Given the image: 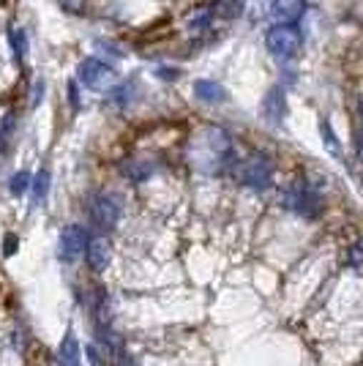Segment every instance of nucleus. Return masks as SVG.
I'll list each match as a JSON object with an SVG mask.
<instances>
[{
  "instance_id": "f257e3e1",
  "label": "nucleus",
  "mask_w": 363,
  "mask_h": 366,
  "mask_svg": "<svg viewBox=\"0 0 363 366\" xmlns=\"http://www.w3.org/2000/svg\"><path fill=\"white\" fill-rule=\"evenodd\" d=\"M192 162L197 164L202 172H232L235 162H238V153L232 148V139L224 129L211 126V129H202L194 142H192Z\"/></svg>"
},
{
  "instance_id": "f03ea898",
  "label": "nucleus",
  "mask_w": 363,
  "mask_h": 366,
  "mask_svg": "<svg viewBox=\"0 0 363 366\" xmlns=\"http://www.w3.org/2000/svg\"><path fill=\"white\" fill-rule=\"evenodd\" d=\"M301 44L303 33L298 28V22H292V25H273L271 31L265 33V46H268V52H271L273 58H279V61L295 58L301 52Z\"/></svg>"
},
{
  "instance_id": "7ed1b4c3",
  "label": "nucleus",
  "mask_w": 363,
  "mask_h": 366,
  "mask_svg": "<svg viewBox=\"0 0 363 366\" xmlns=\"http://www.w3.org/2000/svg\"><path fill=\"white\" fill-rule=\"evenodd\" d=\"M232 175L243 183V186H249V189H268L271 186V178H273V167L271 162H268V156H262V153H254V156H249V159H238L235 162V167H232Z\"/></svg>"
},
{
  "instance_id": "20e7f679",
  "label": "nucleus",
  "mask_w": 363,
  "mask_h": 366,
  "mask_svg": "<svg viewBox=\"0 0 363 366\" xmlns=\"http://www.w3.org/2000/svg\"><path fill=\"white\" fill-rule=\"evenodd\" d=\"M76 79L91 91H112L118 85L115 69L101 58H85L76 69Z\"/></svg>"
},
{
  "instance_id": "39448f33",
  "label": "nucleus",
  "mask_w": 363,
  "mask_h": 366,
  "mask_svg": "<svg viewBox=\"0 0 363 366\" xmlns=\"http://www.w3.org/2000/svg\"><path fill=\"white\" fill-rule=\"evenodd\" d=\"M284 205L292 214L303 216V219H317L322 214V197L317 194V189H312L306 181L292 183L284 194Z\"/></svg>"
},
{
  "instance_id": "423d86ee",
  "label": "nucleus",
  "mask_w": 363,
  "mask_h": 366,
  "mask_svg": "<svg viewBox=\"0 0 363 366\" xmlns=\"http://www.w3.org/2000/svg\"><path fill=\"white\" fill-rule=\"evenodd\" d=\"M91 214L99 227L112 229L118 224V219H121V199L115 197V194H99V197L93 199Z\"/></svg>"
},
{
  "instance_id": "0eeeda50",
  "label": "nucleus",
  "mask_w": 363,
  "mask_h": 366,
  "mask_svg": "<svg viewBox=\"0 0 363 366\" xmlns=\"http://www.w3.org/2000/svg\"><path fill=\"white\" fill-rule=\"evenodd\" d=\"M88 229L82 227V224H66L61 232V257L66 262H71L76 259L82 252H85V246H88Z\"/></svg>"
},
{
  "instance_id": "6e6552de",
  "label": "nucleus",
  "mask_w": 363,
  "mask_h": 366,
  "mask_svg": "<svg viewBox=\"0 0 363 366\" xmlns=\"http://www.w3.org/2000/svg\"><path fill=\"white\" fill-rule=\"evenodd\" d=\"M306 3L303 0H271L268 11H271L273 25H292L303 16Z\"/></svg>"
},
{
  "instance_id": "1a4fd4ad",
  "label": "nucleus",
  "mask_w": 363,
  "mask_h": 366,
  "mask_svg": "<svg viewBox=\"0 0 363 366\" xmlns=\"http://www.w3.org/2000/svg\"><path fill=\"white\" fill-rule=\"evenodd\" d=\"M262 115H265V121L271 123V126H279V123L284 121V115H287V96H284L282 85H276V88L268 91L265 102H262Z\"/></svg>"
},
{
  "instance_id": "9d476101",
  "label": "nucleus",
  "mask_w": 363,
  "mask_h": 366,
  "mask_svg": "<svg viewBox=\"0 0 363 366\" xmlns=\"http://www.w3.org/2000/svg\"><path fill=\"white\" fill-rule=\"evenodd\" d=\"M58 364L61 366H82V347H79V339L74 336L71 328L66 331L61 347H58Z\"/></svg>"
},
{
  "instance_id": "9b49d317",
  "label": "nucleus",
  "mask_w": 363,
  "mask_h": 366,
  "mask_svg": "<svg viewBox=\"0 0 363 366\" xmlns=\"http://www.w3.org/2000/svg\"><path fill=\"white\" fill-rule=\"evenodd\" d=\"M85 254H88V265H91L93 271H104L106 265H109V241H104V238H88Z\"/></svg>"
},
{
  "instance_id": "f8f14e48",
  "label": "nucleus",
  "mask_w": 363,
  "mask_h": 366,
  "mask_svg": "<svg viewBox=\"0 0 363 366\" xmlns=\"http://www.w3.org/2000/svg\"><path fill=\"white\" fill-rule=\"evenodd\" d=\"M194 96L205 104H222L227 99V91L219 85V82H211V79H197L194 82Z\"/></svg>"
},
{
  "instance_id": "ddd939ff",
  "label": "nucleus",
  "mask_w": 363,
  "mask_h": 366,
  "mask_svg": "<svg viewBox=\"0 0 363 366\" xmlns=\"http://www.w3.org/2000/svg\"><path fill=\"white\" fill-rule=\"evenodd\" d=\"M213 16H216V6H202V9H197V11H192V14L186 16V28L192 33L208 31L213 25Z\"/></svg>"
},
{
  "instance_id": "4468645a",
  "label": "nucleus",
  "mask_w": 363,
  "mask_h": 366,
  "mask_svg": "<svg viewBox=\"0 0 363 366\" xmlns=\"http://www.w3.org/2000/svg\"><path fill=\"white\" fill-rule=\"evenodd\" d=\"M153 169H156V167H153V162H142V159H139V162L126 164V167H123V175H126L129 181L142 183V181H148V178H151Z\"/></svg>"
},
{
  "instance_id": "2eb2a0df",
  "label": "nucleus",
  "mask_w": 363,
  "mask_h": 366,
  "mask_svg": "<svg viewBox=\"0 0 363 366\" xmlns=\"http://www.w3.org/2000/svg\"><path fill=\"white\" fill-rule=\"evenodd\" d=\"M9 44H11V55H14L16 63L25 61V55H28V36L22 28H11L9 31Z\"/></svg>"
},
{
  "instance_id": "dca6fc26",
  "label": "nucleus",
  "mask_w": 363,
  "mask_h": 366,
  "mask_svg": "<svg viewBox=\"0 0 363 366\" xmlns=\"http://www.w3.org/2000/svg\"><path fill=\"white\" fill-rule=\"evenodd\" d=\"M49 181H52L49 169H39V175L33 178V197H36V202H41L49 194Z\"/></svg>"
},
{
  "instance_id": "f3484780",
  "label": "nucleus",
  "mask_w": 363,
  "mask_h": 366,
  "mask_svg": "<svg viewBox=\"0 0 363 366\" xmlns=\"http://www.w3.org/2000/svg\"><path fill=\"white\" fill-rule=\"evenodd\" d=\"M243 6H246V0H219L216 11L224 19H238L243 14Z\"/></svg>"
},
{
  "instance_id": "a211bd4d",
  "label": "nucleus",
  "mask_w": 363,
  "mask_h": 366,
  "mask_svg": "<svg viewBox=\"0 0 363 366\" xmlns=\"http://www.w3.org/2000/svg\"><path fill=\"white\" fill-rule=\"evenodd\" d=\"M115 104L118 107H129L131 104V96H134V82H126V85H115Z\"/></svg>"
},
{
  "instance_id": "6ab92c4d",
  "label": "nucleus",
  "mask_w": 363,
  "mask_h": 366,
  "mask_svg": "<svg viewBox=\"0 0 363 366\" xmlns=\"http://www.w3.org/2000/svg\"><path fill=\"white\" fill-rule=\"evenodd\" d=\"M31 186V172H16L14 178H11V183H9V192L14 194V197H19V194H25V189Z\"/></svg>"
},
{
  "instance_id": "aec40b11",
  "label": "nucleus",
  "mask_w": 363,
  "mask_h": 366,
  "mask_svg": "<svg viewBox=\"0 0 363 366\" xmlns=\"http://www.w3.org/2000/svg\"><path fill=\"white\" fill-rule=\"evenodd\" d=\"M322 137H325V145H328L331 156L342 159V148H339V142H336V134H333V129H331V123H328V121H322Z\"/></svg>"
},
{
  "instance_id": "412c9836",
  "label": "nucleus",
  "mask_w": 363,
  "mask_h": 366,
  "mask_svg": "<svg viewBox=\"0 0 363 366\" xmlns=\"http://www.w3.org/2000/svg\"><path fill=\"white\" fill-rule=\"evenodd\" d=\"M14 126H16V115L14 112H9L3 121H0V148L6 145V139L11 137V132H14Z\"/></svg>"
},
{
  "instance_id": "4be33fe9",
  "label": "nucleus",
  "mask_w": 363,
  "mask_h": 366,
  "mask_svg": "<svg viewBox=\"0 0 363 366\" xmlns=\"http://www.w3.org/2000/svg\"><path fill=\"white\" fill-rule=\"evenodd\" d=\"M69 102H71V107L74 109H79V104H82V102H79V93H76V79L69 82Z\"/></svg>"
},
{
  "instance_id": "5701e85b",
  "label": "nucleus",
  "mask_w": 363,
  "mask_h": 366,
  "mask_svg": "<svg viewBox=\"0 0 363 366\" xmlns=\"http://www.w3.org/2000/svg\"><path fill=\"white\" fill-rule=\"evenodd\" d=\"M14 252H16V238L14 235H6V241H3V254H6V257H11Z\"/></svg>"
},
{
  "instance_id": "b1692460",
  "label": "nucleus",
  "mask_w": 363,
  "mask_h": 366,
  "mask_svg": "<svg viewBox=\"0 0 363 366\" xmlns=\"http://www.w3.org/2000/svg\"><path fill=\"white\" fill-rule=\"evenodd\" d=\"M41 99H44V82L39 79V82H36V91H33V107L41 104Z\"/></svg>"
},
{
  "instance_id": "393cba45",
  "label": "nucleus",
  "mask_w": 363,
  "mask_h": 366,
  "mask_svg": "<svg viewBox=\"0 0 363 366\" xmlns=\"http://www.w3.org/2000/svg\"><path fill=\"white\" fill-rule=\"evenodd\" d=\"M61 3H63V6H66V9H69V11H79L85 0H61Z\"/></svg>"
},
{
  "instance_id": "a878e982",
  "label": "nucleus",
  "mask_w": 363,
  "mask_h": 366,
  "mask_svg": "<svg viewBox=\"0 0 363 366\" xmlns=\"http://www.w3.org/2000/svg\"><path fill=\"white\" fill-rule=\"evenodd\" d=\"M358 252H361V249H358V244L352 246V252H349V259H352V268H355V271L361 268V259H358Z\"/></svg>"
},
{
  "instance_id": "bb28decb",
  "label": "nucleus",
  "mask_w": 363,
  "mask_h": 366,
  "mask_svg": "<svg viewBox=\"0 0 363 366\" xmlns=\"http://www.w3.org/2000/svg\"><path fill=\"white\" fill-rule=\"evenodd\" d=\"M88 355H91L93 366H101V364H104V358H99V350H96V347H88Z\"/></svg>"
},
{
  "instance_id": "cd10ccee",
  "label": "nucleus",
  "mask_w": 363,
  "mask_h": 366,
  "mask_svg": "<svg viewBox=\"0 0 363 366\" xmlns=\"http://www.w3.org/2000/svg\"><path fill=\"white\" fill-rule=\"evenodd\" d=\"M159 76H161V79H175L178 71H172V69H159Z\"/></svg>"
}]
</instances>
